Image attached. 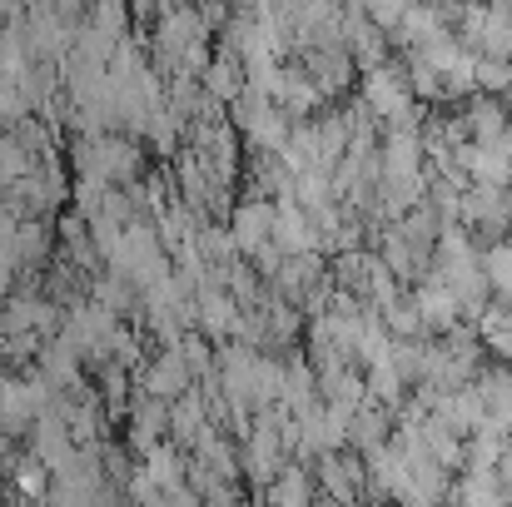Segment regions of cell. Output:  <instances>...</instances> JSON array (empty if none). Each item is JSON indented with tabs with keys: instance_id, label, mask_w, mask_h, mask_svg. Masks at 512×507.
Instances as JSON below:
<instances>
[{
	"instance_id": "6da1fadb",
	"label": "cell",
	"mask_w": 512,
	"mask_h": 507,
	"mask_svg": "<svg viewBox=\"0 0 512 507\" xmlns=\"http://www.w3.org/2000/svg\"><path fill=\"white\" fill-rule=\"evenodd\" d=\"M70 165L75 174H100L110 184H135L140 179V135L130 130H105V135H80L75 150H70Z\"/></svg>"
},
{
	"instance_id": "7a4b0ae2",
	"label": "cell",
	"mask_w": 512,
	"mask_h": 507,
	"mask_svg": "<svg viewBox=\"0 0 512 507\" xmlns=\"http://www.w3.org/2000/svg\"><path fill=\"white\" fill-rule=\"evenodd\" d=\"M299 60H304V70L314 75V85L329 95V100H343L353 85H358V60H353V50L343 45V40H329V45H309V50H299Z\"/></svg>"
},
{
	"instance_id": "3957f363",
	"label": "cell",
	"mask_w": 512,
	"mask_h": 507,
	"mask_svg": "<svg viewBox=\"0 0 512 507\" xmlns=\"http://www.w3.org/2000/svg\"><path fill=\"white\" fill-rule=\"evenodd\" d=\"M135 383H140V393H155V398L174 403L179 393L194 388V368H189V358H184L179 343H160V353L135 373Z\"/></svg>"
},
{
	"instance_id": "277c9868",
	"label": "cell",
	"mask_w": 512,
	"mask_h": 507,
	"mask_svg": "<svg viewBox=\"0 0 512 507\" xmlns=\"http://www.w3.org/2000/svg\"><path fill=\"white\" fill-rule=\"evenodd\" d=\"M224 224H229L239 254H254L259 244L274 239V199H264V194H239Z\"/></svg>"
},
{
	"instance_id": "5b68a950",
	"label": "cell",
	"mask_w": 512,
	"mask_h": 507,
	"mask_svg": "<svg viewBox=\"0 0 512 507\" xmlns=\"http://www.w3.org/2000/svg\"><path fill=\"white\" fill-rule=\"evenodd\" d=\"M413 304H418V319H423V334H448L453 324H463V304L458 294L428 269L418 284H413Z\"/></svg>"
},
{
	"instance_id": "8992f818",
	"label": "cell",
	"mask_w": 512,
	"mask_h": 507,
	"mask_svg": "<svg viewBox=\"0 0 512 507\" xmlns=\"http://www.w3.org/2000/svg\"><path fill=\"white\" fill-rule=\"evenodd\" d=\"M378 165H383V179H418V174H428L423 135H418V130H383V140H378Z\"/></svg>"
},
{
	"instance_id": "52a82bcc",
	"label": "cell",
	"mask_w": 512,
	"mask_h": 507,
	"mask_svg": "<svg viewBox=\"0 0 512 507\" xmlns=\"http://www.w3.org/2000/svg\"><path fill=\"white\" fill-rule=\"evenodd\" d=\"M458 120H463L468 140H478V145H483V140H498L512 125L508 95H483V90H473L468 100H458Z\"/></svg>"
},
{
	"instance_id": "ba28073f",
	"label": "cell",
	"mask_w": 512,
	"mask_h": 507,
	"mask_svg": "<svg viewBox=\"0 0 512 507\" xmlns=\"http://www.w3.org/2000/svg\"><path fill=\"white\" fill-rule=\"evenodd\" d=\"M274 244H279L284 254H309V249H319L314 214H309V209H304L294 194L274 199Z\"/></svg>"
},
{
	"instance_id": "9c48e42d",
	"label": "cell",
	"mask_w": 512,
	"mask_h": 507,
	"mask_svg": "<svg viewBox=\"0 0 512 507\" xmlns=\"http://www.w3.org/2000/svg\"><path fill=\"white\" fill-rule=\"evenodd\" d=\"M209 428H214V413H209V398H204L199 383H194L189 393H179L170 403V438L184 453H194V443H199Z\"/></svg>"
},
{
	"instance_id": "30bf717a",
	"label": "cell",
	"mask_w": 512,
	"mask_h": 507,
	"mask_svg": "<svg viewBox=\"0 0 512 507\" xmlns=\"http://www.w3.org/2000/svg\"><path fill=\"white\" fill-rule=\"evenodd\" d=\"M170 438V403L165 398H155V393H140L135 403H130V448L145 458L155 443H165Z\"/></svg>"
},
{
	"instance_id": "8fae6325",
	"label": "cell",
	"mask_w": 512,
	"mask_h": 507,
	"mask_svg": "<svg viewBox=\"0 0 512 507\" xmlns=\"http://www.w3.org/2000/svg\"><path fill=\"white\" fill-rule=\"evenodd\" d=\"M264 503H279V507H304L319 498V483H314V463H304V458H289L279 473H274V483L259 493Z\"/></svg>"
},
{
	"instance_id": "7c38bea8",
	"label": "cell",
	"mask_w": 512,
	"mask_h": 507,
	"mask_svg": "<svg viewBox=\"0 0 512 507\" xmlns=\"http://www.w3.org/2000/svg\"><path fill=\"white\" fill-rule=\"evenodd\" d=\"M204 90L219 100V105H229V100H239L244 95V85H249V70H244V60L234 55V50H219L209 65H204Z\"/></svg>"
},
{
	"instance_id": "4fadbf2b",
	"label": "cell",
	"mask_w": 512,
	"mask_h": 507,
	"mask_svg": "<svg viewBox=\"0 0 512 507\" xmlns=\"http://www.w3.org/2000/svg\"><path fill=\"white\" fill-rule=\"evenodd\" d=\"M433 413H438V418H448V423H453V428H458V433L468 438V433H473V428H478V423L488 418V403H483L478 383H463V388L443 393V403H438Z\"/></svg>"
},
{
	"instance_id": "5bb4252c",
	"label": "cell",
	"mask_w": 512,
	"mask_h": 507,
	"mask_svg": "<svg viewBox=\"0 0 512 507\" xmlns=\"http://www.w3.org/2000/svg\"><path fill=\"white\" fill-rule=\"evenodd\" d=\"M508 438H512V433H503L498 423H478V428L468 433V453H463V468H473V473H498V458H503Z\"/></svg>"
},
{
	"instance_id": "9a60e30c",
	"label": "cell",
	"mask_w": 512,
	"mask_h": 507,
	"mask_svg": "<svg viewBox=\"0 0 512 507\" xmlns=\"http://www.w3.org/2000/svg\"><path fill=\"white\" fill-rule=\"evenodd\" d=\"M45 254H50V229H45V214H20L15 239H10V259L25 269V264H45Z\"/></svg>"
},
{
	"instance_id": "2e32d148",
	"label": "cell",
	"mask_w": 512,
	"mask_h": 507,
	"mask_svg": "<svg viewBox=\"0 0 512 507\" xmlns=\"http://www.w3.org/2000/svg\"><path fill=\"white\" fill-rule=\"evenodd\" d=\"M448 498L473 503V507H493V503H508V483H503L498 473H473V468H463Z\"/></svg>"
},
{
	"instance_id": "e0dca14e",
	"label": "cell",
	"mask_w": 512,
	"mask_h": 507,
	"mask_svg": "<svg viewBox=\"0 0 512 507\" xmlns=\"http://www.w3.org/2000/svg\"><path fill=\"white\" fill-rule=\"evenodd\" d=\"M483 274H488L493 294H498V299H508L512 294V229L508 234L483 239Z\"/></svg>"
},
{
	"instance_id": "ac0fdd59",
	"label": "cell",
	"mask_w": 512,
	"mask_h": 507,
	"mask_svg": "<svg viewBox=\"0 0 512 507\" xmlns=\"http://www.w3.org/2000/svg\"><path fill=\"white\" fill-rule=\"evenodd\" d=\"M35 165H40V155H35L30 145H20V140H15V130H5V125H0V189H10L15 179H25Z\"/></svg>"
},
{
	"instance_id": "d6986e66",
	"label": "cell",
	"mask_w": 512,
	"mask_h": 507,
	"mask_svg": "<svg viewBox=\"0 0 512 507\" xmlns=\"http://www.w3.org/2000/svg\"><path fill=\"white\" fill-rule=\"evenodd\" d=\"M478 90H483V95H508L512 90L508 55H478Z\"/></svg>"
},
{
	"instance_id": "ffe728a7",
	"label": "cell",
	"mask_w": 512,
	"mask_h": 507,
	"mask_svg": "<svg viewBox=\"0 0 512 507\" xmlns=\"http://www.w3.org/2000/svg\"><path fill=\"white\" fill-rule=\"evenodd\" d=\"M90 20L105 25L110 35H125L130 30V0H90Z\"/></svg>"
},
{
	"instance_id": "44dd1931",
	"label": "cell",
	"mask_w": 512,
	"mask_h": 507,
	"mask_svg": "<svg viewBox=\"0 0 512 507\" xmlns=\"http://www.w3.org/2000/svg\"><path fill=\"white\" fill-rule=\"evenodd\" d=\"M15 274H20V264H15V259H10L5 249H0V304H5V299L15 294Z\"/></svg>"
},
{
	"instance_id": "7402d4cb",
	"label": "cell",
	"mask_w": 512,
	"mask_h": 507,
	"mask_svg": "<svg viewBox=\"0 0 512 507\" xmlns=\"http://www.w3.org/2000/svg\"><path fill=\"white\" fill-rule=\"evenodd\" d=\"M498 478L508 483V493H512V438H508V448H503V458H498Z\"/></svg>"
},
{
	"instance_id": "603a6c76",
	"label": "cell",
	"mask_w": 512,
	"mask_h": 507,
	"mask_svg": "<svg viewBox=\"0 0 512 507\" xmlns=\"http://www.w3.org/2000/svg\"><path fill=\"white\" fill-rule=\"evenodd\" d=\"M5 408H10V378L0 373V418H5Z\"/></svg>"
},
{
	"instance_id": "cb8c5ba5",
	"label": "cell",
	"mask_w": 512,
	"mask_h": 507,
	"mask_svg": "<svg viewBox=\"0 0 512 507\" xmlns=\"http://www.w3.org/2000/svg\"><path fill=\"white\" fill-rule=\"evenodd\" d=\"M443 5H453V10H458V5H468V0H443Z\"/></svg>"
}]
</instances>
